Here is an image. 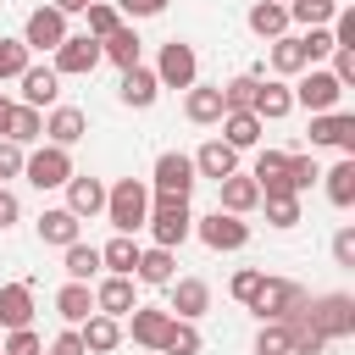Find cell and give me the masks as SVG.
Listing matches in <instances>:
<instances>
[{
	"instance_id": "23",
	"label": "cell",
	"mask_w": 355,
	"mask_h": 355,
	"mask_svg": "<svg viewBox=\"0 0 355 355\" xmlns=\"http://www.w3.org/2000/svg\"><path fill=\"white\" fill-rule=\"evenodd\" d=\"M72 239H83V222H78L67 205H55V211H44V216H39V244H55V250H67Z\"/></svg>"
},
{
	"instance_id": "28",
	"label": "cell",
	"mask_w": 355,
	"mask_h": 355,
	"mask_svg": "<svg viewBox=\"0 0 355 355\" xmlns=\"http://www.w3.org/2000/svg\"><path fill=\"white\" fill-rule=\"evenodd\" d=\"M261 122H283L288 111H294V94H288V83H255V105H250Z\"/></svg>"
},
{
	"instance_id": "47",
	"label": "cell",
	"mask_w": 355,
	"mask_h": 355,
	"mask_svg": "<svg viewBox=\"0 0 355 355\" xmlns=\"http://www.w3.org/2000/svg\"><path fill=\"white\" fill-rule=\"evenodd\" d=\"M0 349H6V355H39V333H33V327H11V333L0 338Z\"/></svg>"
},
{
	"instance_id": "56",
	"label": "cell",
	"mask_w": 355,
	"mask_h": 355,
	"mask_svg": "<svg viewBox=\"0 0 355 355\" xmlns=\"http://www.w3.org/2000/svg\"><path fill=\"white\" fill-rule=\"evenodd\" d=\"M50 6H55V11H61V17H72V11H83V6H89V0H50Z\"/></svg>"
},
{
	"instance_id": "21",
	"label": "cell",
	"mask_w": 355,
	"mask_h": 355,
	"mask_svg": "<svg viewBox=\"0 0 355 355\" xmlns=\"http://www.w3.org/2000/svg\"><path fill=\"white\" fill-rule=\"evenodd\" d=\"M183 111H189V122H194V128H211V122H222V89H211V83H189V94H183Z\"/></svg>"
},
{
	"instance_id": "60",
	"label": "cell",
	"mask_w": 355,
	"mask_h": 355,
	"mask_svg": "<svg viewBox=\"0 0 355 355\" xmlns=\"http://www.w3.org/2000/svg\"><path fill=\"white\" fill-rule=\"evenodd\" d=\"M0 338H6V333H0Z\"/></svg>"
},
{
	"instance_id": "9",
	"label": "cell",
	"mask_w": 355,
	"mask_h": 355,
	"mask_svg": "<svg viewBox=\"0 0 355 355\" xmlns=\"http://www.w3.org/2000/svg\"><path fill=\"white\" fill-rule=\"evenodd\" d=\"M194 233H200L211 250H244V244H250V222H244V216H233V211H222V205H216L211 216H200V222H194Z\"/></svg>"
},
{
	"instance_id": "26",
	"label": "cell",
	"mask_w": 355,
	"mask_h": 355,
	"mask_svg": "<svg viewBox=\"0 0 355 355\" xmlns=\"http://www.w3.org/2000/svg\"><path fill=\"white\" fill-rule=\"evenodd\" d=\"M244 22H250L255 39H277V33H288V6L283 0H255Z\"/></svg>"
},
{
	"instance_id": "13",
	"label": "cell",
	"mask_w": 355,
	"mask_h": 355,
	"mask_svg": "<svg viewBox=\"0 0 355 355\" xmlns=\"http://www.w3.org/2000/svg\"><path fill=\"white\" fill-rule=\"evenodd\" d=\"M189 161H194V172H200V178H216V183L239 172V150H233L227 139H205V144H200Z\"/></svg>"
},
{
	"instance_id": "45",
	"label": "cell",
	"mask_w": 355,
	"mask_h": 355,
	"mask_svg": "<svg viewBox=\"0 0 355 355\" xmlns=\"http://www.w3.org/2000/svg\"><path fill=\"white\" fill-rule=\"evenodd\" d=\"M255 355H288V322H261Z\"/></svg>"
},
{
	"instance_id": "43",
	"label": "cell",
	"mask_w": 355,
	"mask_h": 355,
	"mask_svg": "<svg viewBox=\"0 0 355 355\" xmlns=\"http://www.w3.org/2000/svg\"><path fill=\"white\" fill-rule=\"evenodd\" d=\"M28 55H33V50H28L22 39H0V83H6V78H22V72H28Z\"/></svg>"
},
{
	"instance_id": "50",
	"label": "cell",
	"mask_w": 355,
	"mask_h": 355,
	"mask_svg": "<svg viewBox=\"0 0 355 355\" xmlns=\"http://www.w3.org/2000/svg\"><path fill=\"white\" fill-rule=\"evenodd\" d=\"M333 261L338 266H355V227H338L333 233Z\"/></svg>"
},
{
	"instance_id": "34",
	"label": "cell",
	"mask_w": 355,
	"mask_h": 355,
	"mask_svg": "<svg viewBox=\"0 0 355 355\" xmlns=\"http://www.w3.org/2000/svg\"><path fill=\"white\" fill-rule=\"evenodd\" d=\"M155 355H200V327L183 322V316H172L166 333H161V349H155Z\"/></svg>"
},
{
	"instance_id": "27",
	"label": "cell",
	"mask_w": 355,
	"mask_h": 355,
	"mask_svg": "<svg viewBox=\"0 0 355 355\" xmlns=\"http://www.w3.org/2000/svg\"><path fill=\"white\" fill-rule=\"evenodd\" d=\"M305 67H311L305 39H300V33H277V39H272V72H277V78H294V72H305Z\"/></svg>"
},
{
	"instance_id": "5",
	"label": "cell",
	"mask_w": 355,
	"mask_h": 355,
	"mask_svg": "<svg viewBox=\"0 0 355 355\" xmlns=\"http://www.w3.org/2000/svg\"><path fill=\"white\" fill-rule=\"evenodd\" d=\"M294 78H300V83H294L288 94H294V105H305L311 116H316V111H333V105L344 100V83H338L333 72H322V67H305V72H294Z\"/></svg>"
},
{
	"instance_id": "54",
	"label": "cell",
	"mask_w": 355,
	"mask_h": 355,
	"mask_svg": "<svg viewBox=\"0 0 355 355\" xmlns=\"http://www.w3.org/2000/svg\"><path fill=\"white\" fill-rule=\"evenodd\" d=\"M50 355H89V349H83V333H78V327H67V333L50 344Z\"/></svg>"
},
{
	"instance_id": "53",
	"label": "cell",
	"mask_w": 355,
	"mask_h": 355,
	"mask_svg": "<svg viewBox=\"0 0 355 355\" xmlns=\"http://www.w3.org/2000/svg\"><path fill=\"white\" fill-rule=\"evenodd\" d=\"M116 11H122V17H161L166 0H116Z\"/></svg>"
},
{
	"instance_id": "14",
	"label": "cell",
	"mask_w": 355,
	"mask_h": 355,
	"mask_svg": "<svg viewBox=\"0 0 355 355\" xmlns=\"http://www.w3.org/2000/svg\"><path fill=\"white\" fill-rule=\"evenodd\" d=\"M17 83H22V105H33V111L61 100V72H55V67H33V61H28V72H22Z\"/></svg>"
},
{
	"instance_id": "59",
	"label": "cell",
	"mask_w": 355,
	"mask_h": 355,
	"mask_svg": "<svg viewBox=\"0 0 355 355\" xmlns=\"http://www.w3.org/2000/svg\"><path fill=\"white\" fill-rule=\"evenodd\" d=\"M283 6H288V0H283Z\"/></svg>"
},
{
	"instance_id": "46",
	"label": "cell",
	"mask_w": 355,
	"mask_h": 355,
	"mask_svg": "<svg viewBox=\"0 0 355 355\" xmlns=\"http://www.w3.org/2000/svg\"><path fill=\"white\" fill-rule=\"evenodd\" d=\"M83 11H89V39H105V33L122 22V11H116V6H105V0H89Z\"/></svg>"
},
{
	"instance_id": "48",
	"label": "cell",
	"mask_w": 355,
	"mask_h": 355,
	"mask_svg": "<svg viewBox=\"0 0 355 355\" xmlns=\"http://www.w3.org/2000/svg\"><path fill=\"white\" fill-rule=\"evenodd\" d=\"M261 277H266V272H255V266H244V272H233V283H227V294L250 305V300H255V288H261Z\"/></svg>"
},
{
	"instance_id": "18",
	"label": "cell",
	"mask_w": 355,
	"mask_h": 355,
	"mask_svg": "<svg viewBox=\"0 0 355 355\" xmlns=\"http://www.w3.org/2000/svg\"><path fill=\"white\" fill-rule=\"evenodd\" d=\"M44 133H50V144H61V150H72L83 133H89V116L78 111V105H55L50 116H44Z\"/></svg>"
},
{
	"instance_id": "55",
	"label": "cell",
	"mask_w": 355,
	"mask_h": 355,
	"mask_svg": "<svg viewBox=\"0 0 355 355\" xmlns=\"http://www.w3.org/2000/svg\"><path fill=\"white\" fill-rule=\"evenodd\" d=\"M17 216H22V205H17V194H11V189H0V227H11Z\"/></svg>"
},
{
	"instance_id": "1",
	"label": "cell",
	"mask_w": 355,
	"mask_h": 355,
	"mask_svg": "<svg viewBox=\"0 0 355 355\" xmlns=\"http://www.w3.org/2000/svg\"><path fill=\"white\" fill-rule=\"evenodd\" d=\"M105 216H111L116 233H139L144 216H150V189L139 178H122L116 189H105Z\"/></svg>"
},
{
	"instance_id": "37",
	"label": "cell",
	"mask_w": 355,
	"mask_h": 355,
	"mask_svg": "<svg viewBox=\"0 0 355 355\" xmlns=\"http://www.w3.org/2000/svg\"><path fill=\"white\" fill-rule=\"evenodd\" d=\"M261 200H266V222L272 227H294L300 222V194L294 189H266Z\"/></svg>"
},
{
	"instance_id": "35",
	"label": "cell",
	"mask_w": 355,
	"mask_h": 355,
	"mask_svg": "<svg viewBox=\"0 0 355 355\" xmlns=\"http://www.w3.org/2000/svg\"><path fill=\"white\" fill-rule=\"evenodd\" d=\"M44 133V116L33 111V105H11V116H6V139L11 144H33Z\"/></svg>"
},
{
	"instance_id": "10",
	"label": "cell",
	"mask_w": 355,
	"mask_h": 355,
	"mask_svg": "<svg viewBox=\"0 0 355 355\" xmlns=\"http://www.w3.org/2000/svg\"><path fill=\"white\" fill-rule=\"evenodd\" d=\"M105 55H100V39H89V33H67L61 44H55V72L61 78H83V72H94Z\"/></svg>"
},
{
	"instance_id": "36",
	"label": "cell",
	"mask_w": 355,
	"mask_h": 355,
	"mask_svg": "<svg viewBox=\"0 0 355 355\" xmlns=\"http://www.w3.org/2000/svg\"><path fill=\"white\" fill-rule=\"evenodd\" d=\"M327 200H333L338 211H349V205H355V155H344V161L327 172Z\"/></svg>"
},
{
	"instance_id": "49",
	"label": "cell",
	"mask_w": 355,
	"mask_h": 355,
	"mask_svg": "<svg viewBox=\"0 0 355 355\" xmlns=\"http://www.w3.org/2000/svg\"><path fill=\"white\" fill-rule=\"evenodd\" d=\"M300 39H305V55H311V67H316L322 55H333V33H327V28H305Z\"/></svg>"
},
{
	"instance_id": "20",
	"label": "cell",
	"mask_w": 355,
	"mask_h": 355,
	"mask_svg": "<svg viewBox=\"0 0 355 355\" xmlns=\"http://www.w3.org/2000/svg\"><path fill=\"white\" fill-rule=\"evenodd\" d=\"M28 322H33V288L28 283H6L0 288V333L28 327Z\"/></svg>"
},
{
	"instance_id": "6",
	"label": "cell",
	"mask_w": 355,
	"mask_h": 355,
	"mask_svg": "<svg viewBox=\"0 0 355 355\" xmlns=\"http://www.w3.org/2000/svg\"><path fill=\"white\" fill-rule=\"evenodd\" d=\"M22 178H28L33 189H61V183L72 178V155H67L61 144H39L33 155H22Z\"/></svg>"
},
{
	"instance_id": "16",
	"label": "cell",
	"mask_w": 355,
	"mask_h": 355,
	"mask_svg": "<svg viewBox=\"0 0 355 355\" xmlns=\"http://www.w3.org/2000/svg\"><path fill=\"white\" fill-rule=\"evenodd\" d=\"M61 189H67V211H72L78 222H83V216H100V211H105V183H100V178H78V172H72V178H67Z\"/></svg>"
},
{
	"instance_id": "41",
	"label": "cell",
	"mask_w": 355,
	"mask_h": 355,
	"mask_svg": "<svg viewBox=\"0 0 355 355\" xmlns=\"http://www.w3.org/2000/svg\"><path fill=\"white\" fill-rule=\"evenodd\" d=\"M333 0H288V22H305V28H327L333 22Z\"/></svg>"
},
{
	"instance_id": "32",
	"label": "cell",
	"mask_w": 355,
	"mask_h": 355,
	"mask_svg": "<svg viewBox=\"0 0 355 355\" xmlns=\"http://www.w3.org/2000/svg\"><path fill=\"white\" fill-rule=\"evenodd\" d=\"M172 266H178V261H172V250H166V244H155V250H139V266H133V277H139V283H155V288H166V283H172Z\"/></svg>"
},
{
	"instance_id": "40",
	"label": "cell",
	"mask_w": 355,
	"mask_h": 355,
	"mask_svg": "<svg viewBox=\"0 0 355 355\" xmlns=\"http://www.w3.org/2000/svg\"><path fill=\"white\" fill-rule=\"evenodd\" d=\"M322 349H327V338H322L305 316H294V322H288V355H322Z\"/></svg>"
},
{
	"instance_id": "24",
	"label": "cell",
	"mask_w": 355,
	"mask_h": 355,
	"mask_svg": "<svg viewBox=\"0 0 355 355\" xmlns=\"http://www.w3.org/2000/svg\"><path fill=\"white\" fill-rule=\"evenodd\" d=\"M139 300H133V277H100V288H94V311H105V316H128Z\"/></svg>"
},
{
	"instance_id": "30",
	"label": "cell",
	"mask_w": 355,
	"mask_h": 355,
	"mask_svg": "<svg viewBox=\"0 0 355 355\" xmlns=\"http://www.w3.org/2000/svg\"><path fill=\"white\" fill-rule=\"evenodd\" d=\"M55 311H61V322H67V327H78L83 316H94V288H89V283H72V277H67V288L55 294Z\"/></svg>"
},
{
	"instance_id": "2",
	"label": "cell",
	"mask_w": 355,
	"mask_h": 355,
	"mask_svg": "<svg viewBox=\"0 0 355 355\" xmlns=\"http://www.w3.org/2000/svg\"><path fill=\"white\" fill-rule=\"evenodd\" d=\"M305 288L294 283V277H261V288H255V311H261V322H294L300 311H305Z\"/></svg>"
},
{
	"instance_id": "39",
	"label": "cell",
	"mask_w": 355,
	"mask_h": 355,
	"mask_svg": "<svg viewBox=\"0 0 355 355\" xmlns=\"http://www.w3.org/2000/svg\"><path fill=\"white\" fill-rule=\"evenodd\" d=\"M94 272H100V250L83 244V239H72V244H67V277H72V283H89Z\"/></svg>"
},
{
	"instance_id": "19",
	"label": "cell",
	"mask_w": 355,
	"mask_h": 355,
	"mask_svg": "<svg viewBox=\"0 0 355 355\" xmlns=\"http://www.w3.org/2000/svg\"><path fill=\"white\" fill-rule=\"evenodd\" d=\"M166 288H172V316H183V322L205 316V305H211V288H205L200 277H172Z\"/></svg>"
},
{
	"instance_id": "52",
	"label": "cell",
	"mask_w": 355,
	"mask_h": 355,
	"mask_svg": "<svg viewBox=\"0 0 355 355\" xmlns=\"http://www.w3.org/2000/svg\"><path fill=\"white\" fill-rule=\"evenodd\" d=\"M333 78H338L344 89L355 83V50H338V44H333Z\"/></svg>"
},
{
	"instance_id": "57",
	"label": "cell",
	"mask_w": 355,
	"mask_h": 355,
	"mask_svg": "<svg viewBox=\"0 0 355 355\" xmlns=\"http://www.w3.org/2000/svg\"><path fill=\"white\" fill-rule=\"evenodd\" d=\"M6 116H11V100L0 94V139H6Z\"/></svg>"
},
{
	"instance_id": "22",
	"label": "cell",
	"mask_w": 355,
	"mask_h": 355,
	"mask_svg": "<svg viewBox=\"0 0 355 355\" xmlns=\"http://www.w3.org/2000/svg\"><path fill=\"white\" fill-rule=\"evenodd\" d=\"M216 189H222V211H233V216H244V211L261 205V183H255L250 172H233V178H222Z\"/></svg>"
},
{
	"instance_id": "25",
	"label": "cell",
	"mask_w": 355,
	"mask_h": 355,
	"mask_svg": "<svg viewBox=\"0 0 355 355\" xmlns=\"http://www.w3.org/2000/svg\"><path fill=\"white\" fill-rule=\"evenodd\" d=\"M128 316H133V322H128V333H133V344H144V349H161V333H166V322H172V311H155V305H133Z\"/></svg>"
},
{
	"instance_id": "29",
	"label": "cell",
	"mask_w": 355,
	"mask_h": 355,
	"mask_svg": "<svg viewBox=\"0 0 355 355\" xmlns=\"http://www.w3.org/2000/svg\"><path fill=\"white\" fill-rule=\"evenodd\" d=\"M261 116L255 111H222V139L233 144V150H250V144H261Z\"/></svg>"
},
{
	"instance_id": "8",
	"label": "cell",
	"mask_w": 355,
	"mask_h": 355,
	"mask_svg": "<svg viewBox=\"0 0 355 355\" xmlns=\"http://www.w3.org/2000/svg\"><path fill=\"white\" fill-rule=\"evenodd\" d=\"M194 183H200V172H194V161H189L183 150H166V155L155 161V194H166V200H189Z\"/></svg>"
},
{
	"instance_id": "62",
	"label": "cell",
	"mask_w": 355,
	"mask_h": 355,
	"mask_svg": "<svg viewBox=\"0 0 355 355\" xmlns=\"http://www.w3.org/2000/svg\"><path fill=\"white\" fill-rule=\"evenodd\" d=\"M0 355H6V349H0Z\"/></svg>"
},
{
	"instance_id": "17",
	"label": "cell",
	"mask_w": 355,
	"mask_h": 355,
	"mask_svg": "<svg viewBox=\"0 0 355 355\" xmlns=\"http://www.w3.org/2000/svg\"><path fill=\"white\" fill-rule=\"evenodd\" d=\"M78 333H83V349H89V355H111V349L122 344V322H116V316H105V311L83 316V322H78Z\"/></svg>"
},
{
	"instance_id": "61",
	"label": "cell",
	"mask_w": 355,
	"mask_h": 355,
	"mask_svg": "<svg viewBox=\"0 0 355 355\" xmlns=\"http://www.w3.org/2000/svg\"><path fill=\"white\" fill-rule=\"evenodd\" d=\"M333 6H338V0H333Z\"/></svg>"
},
{
	"instance_id": "15",
	"label": "cell",
	"mask_w": 355,
	"mask_h": 355,
	"mask_svg": "<svg viewBox=\"0 0 355 355\" xmlns=\"http://www.w3.org/2000/svg\"><path fill=\"white\" fill-rule=\"evenodd\" d=\"M116 94H122V105H133V111L155 105V94H161V78H155V67H122V83H116Z\"/></svg>"
},
{
	"instance_id": "42",
	"label": "cell",
	"mask_w": 355,
	"mask_h": 355,
	"mask_svg": "<svg viewBox=\"0 0 355 355\" xmlns=\"http://www.w3.org/2000/svg\"><path fill=\"white\" fill-rule=\"evenodd\" d=\"M255 72H244V78H233V83H222V111H250L255 105Z\"/></svg>"
},
{
	"instance_id": "11",
	"label": "cell",
	"mask_w": 355,
	"mask_h": 355,
	"mask_svg": "<svg viewBox=\"0 0 355 355\" xmlns=\"http://www.w3.org/2000/svg\"><path fill=\"white\" fill-rule=\"evenodd\" d=\"M311 144H338L344 155H355V116L349 111H316L311 116Z\"/></svg>"
},
{
	"instance_id": "51",
	"label": "cell",
	"mask_w": 355,
	"mask_h": 355,
	"mask_svg": "<svg viewBox=\"0 0 355 355\" xmlns=\"http://www.w3.org/2000/svg\"><path fill=\"white\" fill-rule=\"evenodd\" d=\"M17 172H22V144L0 139V183H6V178H17Z\"/></svg>"
},
{
	"instance_id": "31",
	"label": "cell",
	"mask_w": 355,
	"mask_h": 355,
	"mask_svg": "<svg viewBox=\"0 0 355 355\" xmlns=\"http://www.w3.org/2000/svg\"><path fill=\"white\" fill-rule=\"evenodd\" d=\"M100 55L116 61V67H139V33H133L128 22H116V28L100 39Z\"/></svg>"
},
{
	"instance_id": "33",
	"label": "cell",
	"mask_w": 355,
	"mask_h": 355,
	"mask_svg": "<svg viewBox=\"0 0 355 355\" xmlns=\"http://www.w3.org/2000/svg\"><path fill=\"white\" fill-rule=\"evenodd\" d=\"M100 266L116 272V277H133V266H139V244H133V233H116V239L100 250Z\"/></svg>"
},
{
	"instance_id": "7",
	"label": "cell",
	"mask_w": 355,
	"mask_h": 355,
	"mask_svg": "<svg viewBox=\"0 0 355 355\" xmlns=\"http://www.w3.org/2000/svg\"><path fill=\"white\" fill-rule=\"evenodd\" d=\"M155 78H161V89H189V83L200 78V55H194V44L166 39V44H161V61H155Z\"/></svg>"
},
{
	"instance_id": "38",
	"label": "cell",
	"mask_w": 355,
	"mask_h": 355,
	"mask_svg": "<svg viewBox=\"0 0 355 355\" xmlns=\"http://www.w3.org/2000/svg\"><path fill=\"white\" fill-rule=\"evenodd\" d=\"M283 166H288V150H261V155H255V172H250V178L261 183V194H266V189H288V183H283Z\"/></svg>"
},
{
	"instance_id": "3",
	"label": "cell",
	"mask_w": 355,
	"mask_h": 355,
	"mask_svg": "<svg viewBox=\"0 0 355 355\" xmlns=\"http://www.w3.org/2000/svg\"><path fill=\"white\" fill-rule=\"evenodd\" d=\"M300 316H305V322H311L327 344L355 333V300H349V294H322V300H305V311H300Z\"/></svg>"
},
{
	"instance_id": "12",
	"label": "cell",
	"mask_w": 355,
	"mask_h": 355,
	"mask_svg": "<svg viewBox=\"0 0 355 355\" xmlns=\"http://www.w3.org/2000/svg\"><path fill=\"white\" fill-rule=\"evenodd\" d=\"M67 39V17L55 11V6H39L33 17H28V28H22V44L28 50H55Z\"/></svg>"
},
{
	"instance_id": "58",
	"label": "cell",
	"mask_w": 355,
	"mask_h": 355,
	"mask_svg": "<svg viewBox=\"0 0 355 355\" xmlns=\"http://www.w3.org/2000/svg\"><path fill=\"white\" fill-rule=\"evenodd\" d=\"M39 355H44V349H39Z\"/></svg>"
},
{
	"instance_id": "44",
	"label": "cell",
	"mask_w": 355,
	"mask_h": 355,
	"mask_svg": "<svg viewBox=\"0 0 355 355\" xmlns=\"http://www.w3.org/2000/svg\"><path fill=\"white\" fill-rule=\"evenodd\" d=\"M316 178H322V172H316V161H311V155H288V166H283V183H288L294 194H305Z\"/></svg>"
},
{
	"instance_id": "4",
	"label": "cell",
	"mask_w": 355,
	"mask_h": 355,
	"mask_svg": "<svg viewBox=\"0 0 355 355\" xmlns=\"http://www.w3.org/2000/svg\"><path fill=\"white\" fill-rule=\"evenodd\" d=\"M144 227L155 233V244H183L189 233H194V211H189V200H166V194H155L150 200V216H144Z\"/></svg>"
}]
</instances>
